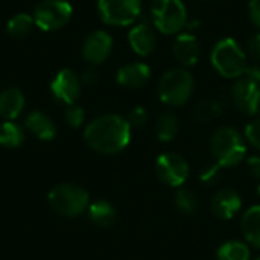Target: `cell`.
Listing matches in <instances>:
<instances>
[{"instance_id":"1","label":"cell","mask_w":260,"mask_h":260,"mask_svg":"<svg viewBox=\"0 0 260 260\" xmlns=\"http://www.w3.org/2000/svg\"><path fill=\"white\" fill-rule=\"evenodd\" d=\"M84 139L98 154L114 155L129 145L131 125L119 114H104L85 126Z\"/></svg>"},{"instance_id":"2","label":"cell","mask_w":260,"mask_h":260,"mask_svg":"<svg viewBox=\"0 0 260 260\" xmlns=\"http://www.w3.org/2000/svg\"><path fill=\"white\" fill-rule=\"evenodd\" d=\"M210 154L221 168H235L247 157V142L233 126H219L209 142Z\"/></svg>"},{"instance_id":"3","label":"cell","mask_w":260,"mask_h":260,"mask_svg":"<svg viewBox=\"0 0 260 260\" xmlns=\"http://www.w3.org/2000/svg\"><path fill=\"white\" fill-rule=\"evenodd\" d=\"M195 79L184 67H174L163 73L157 84L158 99L169 107L184 105L193 94Z\"/></svg>"},{"instance_id":"4","label":"cell","mask_w":260,"mask_h":260,"mask_svg":"<svg viewBox=\"0 0 260 260\" xmlns=\"http://www.w3.org/2000/svg\"><path fill=\"white\" fill-rule=\"evenodd\" d=\"M210 62L218 75L227 79L244 76L248 67L245 50L233 38H222L215 44L210 53Z\"/></svg>"},{"instance_id":"5","label":"cell","mask_w":260,"mask_h":260,"mask_svg":"<svg viewBox=\"0 0 260 260\" xmlns=\"http://www.w3.org/2000/svg\"><path fill=\"white\" fill-rule=\"evenodd\" d=\"M151 18L154 27L165 35L181 34L189 21L183 0H152Z\"/></svg>"},{"instance_id":"6","label":"cell","mask_w":260,"mask_h":260,"mask_svg":"<svg viewBox=\"0 0 260 260\" xmlns=\"http://www.w3.org/2000/svg\"><path fill=\"white\" fill-rule=\"evenodd\" d=\"M47 200L50 207L56 213L67 218H75L82 215L90 206V197L87 190L72 183H62L55 186L49 192Z\"/></svg>"},{"instance_id":"7","label":"cell","mask_w":260,"mask_h":260,"mask_svg":"<svg viewBox=\"0 0 260 260\" xmlns=\"http://www.w3.org/2000/svg\"><path fill=\"white\" fill-rule=\"evenodd\" d=\"M98 12L110 26H129L142 14V0H98Z\"/></svg>"},{"instance_id":"8","label":"cell","mask_w":260,"mask_h":260,"mask_svg":"<svg viewBox=\"0 0 260 260\" xmlns=\"http://www.w3.org/2000/svg\"><path fill=\"white\" fill-rule=\"evenodd\" d=\"M73 14V8L66 0H44L34 12L35 24L43 30H58L64 27Z\"/></svg>"},{"instance_id":"9","label":"cell","mask_w":260,"mask_h":260,"mask_svg":"<svg viewBox=\"0 0 260 260\" xmlns=\"http://www.w3.org/2000/svg\"><path fill=\"white\" fill-rule=\"evenodd\" d=\"M155 174L158 180L169 187H181L190 174L187 160L175 152H166L158 155L155 161Z\"/></svg>"},{"instance_id":"10","label":"cell","mask_w":260,"mask_h":260,"mask_svg":"<svg viewBox=\"0 0 260 260\" xmlns=\"http://www.w3.org/2000/svg\"><path fill=\"white\" fill-rule=\"evenodd\" d=\"M230 98L242 114L256 116L260 110V84L241 76L232 85Z\"/></svg>"},{"instance_id":"11","label":"cell","mask_w":260,"mask_h":260,"mask_svg":"<svg viewBox=\"0 0 260 260\" xmlns=\"http://www.w3.org/2000/svg\"><path fill=\"white\" fill-rule=\"evenodd\" d=\"M81 87H82L81 78L70 69L59 70L50 84L52 94L58 101L64 102L66 105H72L78 101L81 94Z\"/></svg>"},{"instance_id":"12","label":"cell","mask_w":260,"mask_h":260,"mask_svg":"<svg viewBox=\"0 0 260 260\" xmlns=\"http://www.w3.org/2000/svg\"><path fill=\"white\" fill-rule=\"evenodd\" d=\"M113 50V38L105 30H94L84 40L82 56L93 66L102 64Z\"/></svg>"},{"instance_id":"13","label":"cell","mask_w":260,"mask_h":260,"mask_svg":"<svg viewBox=\"0 0 260 260\" xmlns=\"http://www.w3.org/2000/svg\"><path fill=\"white\" fill-rule=\"evenodd\" d=\"M212 213L222 221L233 219L242 209V198L241 195L230 187H222L215 192L210 201Z\"/></svg>"},{"instance_id":"14","label":"cell","mask_w":260,"mask_h":260,"mask_svg":"<svg viewBox=\"0 0 260 260\" xmlns=\"http://www.w3.org/2000/svg\"><path fill=\"white\" fill-rule=\"evenodd\" d=\"M172 53L181 67L189 69V67L195 66L201 55V47H200L198 38L192 32L178 34V37L175 38V41L172 44Z\"/></svg>"},{"instance_id":"15","label":"cell","mask_w":260,"mask_h":260,"mask_svg":"<svg viewBox=\"0 0 260 260\" xmlns=\"http://www.w3.org/2000/svg\"><path fill=\"white\" fill-rule=\"evenodd\" d=\"M128 43L134 53H137L139 56L151 55L157 47V35L154 24L151 26L148 21H140L134 24L128 34Z\"/></svg>"},{"instance_id":"16","label":"cell","mask_w":260,"mask_h":260,"mask_svg":"<svg viewBox=\"0 0 260 260\" xmlns=\"http://www.w3.org/2000/svg\"><path fill=\"white\" fill-rule=\"evenodd\" d=\"M151 79V67L145 62H129L116 73V81L125 88H142Z\"/></svg>"},{"instance_id":"17","label":"cell","mask_w":260,"mask_h":260,"mask_svg":"<svg viewBox=\"0 0 260 260\" xmlns=\"http://www.w3.org/2000/svg\"><path fill=\"white\" fill-rule=\"evenodd\" d=\"M24 126L40 140H52L56 136V125L47 114L41 111L29 113L24 120Z\"/></svg>"},{"instance_id":"18","label":"cell","mask_w":260,"mask_h":260,"mask_svg":"<svg viewBox=\"0 0 260 260\" xmlns=\"http://www.w3.org/2000/svg\"><path fill=\"white\" fill-rule=\"evenodd\" d=\"M24 108V94L21 90L11 87L0 93V116L6 120L17 119Z\"/></svg>"},{"instance_id":"19","label":"cell","mask_w":260,"mask_h":260,"mask_svg":"<svg viewBox=\"0 0 260 260\" xmlns=\"http://www.w3.org/2000/svg\"><path fill=\"white\" fill-rule=\"evenodd\" d=\"M241 230L245 241L260 250V204L247 209L241 218Z\"/></svg>"},{"instance_id":"20","label":"cell","mask_w":260,"mask_h":260,"mask_svg":"<svg viewBox=\"0 0 260 260\" xmlns=\"http://www.w3.org/2000/svg\"><path fill=\"white\" fill-rule=\"evenodd\" d=\"M116 209L105 200H98L88 206V219L98 227H110L116 221Z\"/></svg>"},{"instance_id":"21","label":"cell","mask_w":260,"mask_h":260,"mask_svg":"<svg viewBox=\"0 0 260 260\" xmlns=\"http://www.w3.org/2000/svg\"><path fill=\"white\" fill-rule=\"evenodd\" d=\"M178 129H180L178 117L174 113H171V111H166V113L160 114L157 117V120H155V125H154L155 136L163 143L172 142L177 137Z\"/></svg>"},{"instance_id":"22","label":"cell","mask_w":260,"mask_h":260,"mask_svg":"<svg viewBox=\"0 0 260 260\" xmlns=\"http://www.w3.org/2000/svg\"><path fill=\"white\" fill-rule=\"evenodd\" d=\"M24 142L23 128L14 120H5L0 123V146L8 149H15Z\"/></svg>"},{"instance_id":"23","label":"cell","mask_w":260,"mask_h":260,"mask_svg":"<svg viewBox=\"0 0 260 260\" xmlns=\"http://www.w3.org/2000/svg\"><path fill=\"white\" fill-rule=\"evenodd\" d=\"M225 110V104L219 99H204L197 104L193 110V116L201 123H209L215 119H218Z\"/></svg>"},{"instance_id":"24","label":"cell","mask_w":260,"mask_h":260,"mask_svg":"<svg viewBox=\"0 0 260 260\" xmlns=\"http://www.w3.org/2000/svg\"><path fill=\"white\" fill-rule=\"evenodd\" d=\"M216 257L218 260H250L251 251L245 242L227 241L218 248Z\"/></svg>"},{"instance_id":"25","label":"cell","mask_w":260,"mask_h":260,"mask_svg":"<svg viewBox=\"0 0 260 260\" xmlns=\"http://www.w3.org/2000/svg\"><path fill=\"white\" fill-rule=\"evenodd\" d=\"M34 24H35V20L29 14H17L8 21L6 30L9 35H12L15 38H21L32 32Z\"/></svg>"},{"instance_id":"26","label":"cell","mask_w":260,"mask_h":260,"mask_svg":"<svg viewBox=\"0 0 260 260\" xmlns=\"http://www.w3.org/2000/svg\"><path fill=\"white\" fill-rule=\"evenodd\" d=\"M174 200H175L177 209L184 215H193L198 210V204H200L198 195L187 187H178Z\"/></svg>"},{"instance_id":"27","label":"cell","mask_w":260,"mask_h":260,"mask_svg":"<svg viewBox=\"0 0 260 260\" xmlns=\"http://www.w3.org/2000/svg\"><path fill=\"white\" fill-rule=\"evenodd\" d=\"M221 166L218 163H209L201 168L198 180L206 186V187H215L221 183L222 175H221Z\"/></svg>"},{"instance_id":"28","label":"cell","mask_w":260,"mask_h":260,"mask_svg":"<svg viewBox=\"0 0 260 260\" xmlns=\"http://www.w3.org/2000/svg\"><path fill=\"white\" fill-rule=\"evenodd\" d=\"M64 117H66V122L72 128H79V126H82V123L85 120V111L79 105L72 104V105H67V108L64 111Z\"/></svg>"},{"instance_id":"29","label":"cell","mask_w":260,"mask_h":260,"mask_svg":"<svg viewBox=\"0 0 260 260\" xmlns=\"http://www.w3.org/2000/svg\"><path fill=\"white\" fill-rule=\"evenodd\" d=\"M244 139L250 146H253L254 149L260 151V119H254V120H251L250 123L245 125Z\"/></svg>"},{"instance_id":"30","label":"cell","mask_w":260,"mask_h":260,"mask_svg":"<svg viewBox=\"0 0 260 260\" xmlns=\"http://www.w3.org/2000/svg\"><path fill=\"white\" fill-rule=\"evenodd\" d=\"M131 128H142L148 122V111L143 107H134L126 117Z\"/></svg>"},{"instance_id":"31","label":"cell","mask_w":260,"mask_h":260,"mask_svg":"<svg viewBox=\"0 0 260 260\" xmlns=\"http://www.w3.org/2000/svg\"><path fill=\"white\" fill-rule=\"evenodd\" d=\"M247 52L248 55L254 59L260 62V32L253 34L248 41H247Z\"/></svg>"},{"instance_id":"32","label":"cell","mask_w":260,"mask_h":260,"mask_svg":"<svg viewBox=\"0 0 260 260\" xmlns=\"http://www.w3.org/2000/svg\"><path fill=\"white\" fill-rule=\"evenodd\" d=\"M248 17H250V21L260 29V0H250Z\"/></svg>"},{"instance_id":"33","label":"cell","mask_w":260,"mask_h":260,"mask_svg":"<svg viewBox=\"0 0 260 260\" xmlns=\"http://www.w3.org/2000/svg\"><path fill=\"white\" fill-rule=\"evenodd\" d=\"M247 168L250 174L260 183V155H250L247 158Z\"/></svg>"},{"instance_id":"34","label":"cell","mask_w":260,"mask_h":260,"mask_svg":"<svg viewBox=\"0 0 260 260\" xmlns=\"http://www.w3.org/2000/svg\"><path fill=\"white\" fill-rule=\"evenodd\" d=\"M98 81H99V72H98V69L90 67V69L84 70V73H82V76H81V82H82V84H85V85H93V84H96Z\"/></svg>"},{"instance_id":"35","label":"cell","mask_w":260,"mask_h":260,"mask_svg":"<svg viewBox=\"0 0 260 260\" xmlns=\"http://www.w3.org/2000/svg\"><path fill=\"white\" fill-rule=\"evenodd\" d=\"M244 76L248 78V79H251V81H254V82H257V84H260V64H248V67H247Z\"/></svg>"},{"instance_id":"36","label":"cell","mask_w":260,"mask_h":260,"mask_svg":"<svg viewBox=\"0 0 260 260\" xmlns=\"http://www.w3.org/2000/svg\"><path fill=\"white\" fill-rule=\"evenodd\" d=\"M257 193H259V197H260V183H259V187H257Z\"/></svg>"},{"instance_id":"37","label":"cell","mask_w":260,"mask_h":260,"mask_svg":"<svg viewBox=\"0 0 260 260\" xmlns=\"http://www.w3.org/2000/svg\"><path fill=\"white\" fill-rule=\"evenodd\" d=\"M256 260H260V257H259V259H256Z\"/></svg>"}]
</instances>
